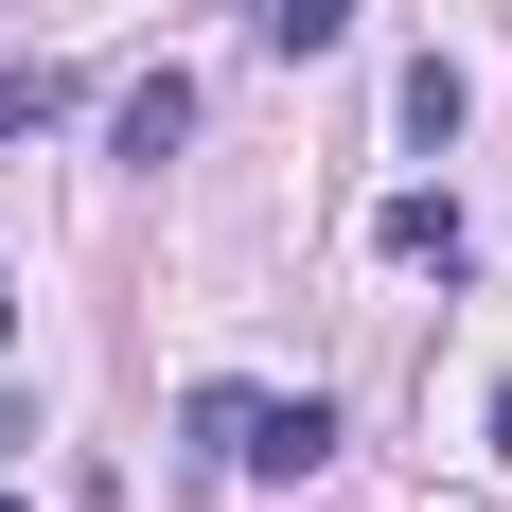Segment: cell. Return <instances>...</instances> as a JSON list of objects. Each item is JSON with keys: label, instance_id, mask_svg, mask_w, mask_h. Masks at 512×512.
Masks as SVG:
<instances>
[{"label": "cell", "instance_id": "1", "mask_svg": "<svg viewBox=\"0 0 512 512\" xmlns=\"http://www.w3.org/2000/svg\"><path fill=\"white\" fill-rule=\"evenodd\" d=\"M318 460H336V407H318V389L301 407H265V389L230 407V477H318Z\"/></svg>", "mask_w": 512, "mask_h": 512}, {"label": "cell", "instance_id": "2", "mask_svg": "<svg viewBox=\"0 0 512 512\" xmlns=\"http://www.w3.org/2000/svg\"><path fill=\"white\" fill-rule=\"evenodd\" d=\"M371 248H389V265H424V283H460V265H477V230H460V195H389V212H371Z\"/></svg>", "mask_w": 512, "mask_h": 512}, {"label": "cell", "instance_id": "3", "mask_svg": "<svg viewBox=\"0 0 512 512\" xmlns=\"http://www.w3.org/2000/svg\"><path fill=\"white\" fill-rule=\"evenodd\" d=\"M389 124H407V142L442 159V142H460V124H477V71H460V53H424L407 89H389Z\"/></svg>", "mask_w": 512, "mask_h": 512}, {"label": "cell", "instance_id": "4", "mask_svg": "<svg viewBox=\"0 0 512 512\" xmlns=\"http://www.w3.org/2000/svg\"><path fill=\"white\" fill-rule=\"evenodd\" d=\"M106 142H124V159H177V142H195V71H142V89H124V124H106Z\"/></svg>", "mask_w": 512, "mask_h": 512}, {"label": "cell", "instance_id": "5", "mask_svg": "<svg viewBox=\"0 0 512 512\" xmlns=\"http://www.w3.org/2000/svg\"><path fill=\"white\" fill-rule=\"evenodd\" d=\"M354 36V0H265V53H336Z\"/></svg>", "mask_w": 512, "mask_h": 512}, {"label": "cell", "instance_id": "6", "mask_svg": "<svg viewBox=\"0 0 512 512\" xmlns=\"http://www.w3.org/2000/svg\"><path fill=\"white\" fill-rule=\"evenodd\" d=\"M53 106H71V71H0V142H36Z\"/></svg>", "mask_w": 512, "mask_h": 512}, {"label": "cell", "instance_id": "7", "mask_svg": "<svg viewBox=\"0 0 512 512\" xmlns=\"http://www.w3.org/2000/svg\"><path fill=\"white\" fill-rule=\"evenodd\" d=\"M495 460H512V389H495Z\"/></svg>", "mask_w": 512, "mask_h": 512}, {"label": "cell", "instance_id": "8", "mask_svg": "<svg viewBox=\"0 0 512 512\" xmlns=\"http://www.w3.org/2000/svg\"><path fill=\"white\" fill-rule=\"evenodd\" d=\"M0 336H18V283H0Z\"/></svg>", "mask_w": 512, "mask_h": 512}, {"label": "cell", "instance_id": "9", "mask_svg": "<svg viewBox=\"0 0 512 512\" xmlns=\"http://www.w3.org/2000/svg\"><path fill=\"white\" fill-rule=\"evenodd\" d=\"M0 512H18V495H0Z\"/></svg>", "mask_w": 512, "mask_h": 512}]
</instances>
